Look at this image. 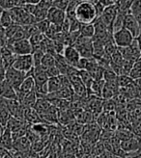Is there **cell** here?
<instances>
[{
	"instance_id": "cell-4",
	"label": "cell",
	"mask_w": 141,
	"mask_h": 158,
	"mask_svg": "<svg viewBox=\"0 0 141 158\" xmlns=\"http://www.w3.org/2000/svg\"><path fill=\"white\" fill-rule=\"evenodd\" d=\"M13 68L19 70V72L28 73L34 68L32 55H19L14 62Z\"/></svg>"
},
{
	"instance_id": "cell-3",
	"label": "cell",
	"mask_w": 141,
	"mask_h": 158,
	"mask_svg": "<svg viewBox=\"0 0 141 158\" xmlns=\"http://www.w3.org/2000/svg\"><path fill=\"white\" fill-rule=\"evenodd\" d=\"M26 76H27L26 73L19 72V70L11 67L6 69L5 80L17 91L19 88V86L21 85V83L23 82V80L26 78Z\"/></svg>"
},
{
	"instance_id": "cell-27",
	"label": "cell",
	"mask_w": 141,
	"mask_h": 158,
	"mask_svg": "<svg viewBox=\"0 0 141 158\" xmlns=\"http://www.w3.org/2000/svg\"><path fill=\"white\" fill-rule=\"evenodd\" d=\"M48 130H49L48 129V125L43 124V123L34 124L33 128H32V131L34 133H36L39 137H40V134H41V135H45V134H48Z\"/></svg>"
},
{
	"instance_id": "cell-26",
	"label": "cell",
	"mask_w": 141,
	"mask_h": 158,
	"mask_svg": "<svg viewBox=\"0 0 141 158\" xmlns=\"http://www.w3.org/2000/svg\"><path fill=\"white\" fill-rule=\"evenodd\" d=\"M32 58H33V63H34V67H39L41 66V62H42V59L45 55V52L43 50H41L40 48H37V49H34L33 52H32Z\"/></svg>"
},
{
	"instance_id": "cell-17",
	"label": "cell",
	"mask_w": 141,
	"mask_h": 158,
	"mask_svg": "<svg viewBox=\"0 0 141 158\" xmlns=\"http://www.w3.org/2000/svg\"><path fill=\"white\" fill-rule=\"evenodd\" d=\"M34 91H35V81H34V79H33L32 76L27 74L26 78L24 79V80H23V82L19 86V88L15 92L26 94V93L34 92Z\"/></svg>"
},
{
	"instance_id": "cell-29",
	"label": "cell",
	"mask_w": 141,
	"mask_h": 158,
	"mask_svg": "<svg viewBox=\"0 0 141 158\" xmlns=\"http://www.w3.org/2000/svg\"><path fill=\"white\" fill-rule=\"evenodd\" d=\"M19 27H20V25L13 24V25L9 26L8 28H5V36H6V38H7V41H8L9 39H11V38L15 35V33L19 30Z\"/></svg>"
},
{
	"instance_id": "cell-33",
	"label": "cell",
	"mask_w": 141,
	"mask_h": 158,
	"mask_svg": "<svg viewBox=\"0 0 141 158\" xmlns=\"http://www.w3.org/2000/svg\"><path fill=\"white\" fill-rule=\"evenodd\" d=\"M13 157H14V154L12 153L11 151H5V152L1 156V158H13Z\"/></svg>"
},
{
	"instance_id": "cell-1",
	"label": "cell",
	"mask_w": 141,
	"mask_h": 158,
	"mask_svg": "<svg viewBox=\"0 0 141 158\" xmlns=\"http://www.w3.org/2000/svg\"><path fill=\"white\" fill-rule=\"evenodd\" d=\"M75 19L81 24H91L99 18L96 5L90 1H80L75 8Z\"/></svg>"
},
{
	"instance_id": "cell-34",
	"label": "cell",
	"mask_w": 141,
	"mask_h": 158,
	"mask_svg": "<svg viewBox=\"0 0 141 158\" xmlns=\"http://www.w3.org/2000/svg\"><path fill=\"white\" fill-rule=\"evenodd\" d=\"M7 44V39L6 38H0V48H2Z\"/></svg>"
},
{
	"instance_id": "cell-14",
	"label": "cell",
	"mask_w": 141,
	"mask_h": 158,
	"mask_svg": "<svg viewBox=\"0 0 141 158\" xmlns=\"http://www.w3.org/2000/svg\"><path fill=\"white\" fill-rule=\"evenodd\" d=\"M0 97L5 99H18L17 92L6 80L0 84Z\"/></svg>"
},
{
	"instance_id": "cell-7",
	"label": "cell",
	"mask_w": 141,
	"mask_h": 158,
	"mask_svg": "<svg viewBox=\"0 0 141 158\" xmlns=\"http://www.w3.org/2000/svg\"><path fill=\"white\" fill-rule=\"evenodd\" d=\"M124 28H126L128 31L131 33V35L134 36V38H137L140 30H141V25L139 24V22L136 20V19L132 15L130 12L126 14L124 19Z\"/></svg>"
},
{
	"instance_id": "cell-38",
	"label": "cell",
	"mask_w": 141,
	"mask_h": 158,
	"mask_svg": "<svg viewBox=\"0 0 141 158\" xmlns=\"http://www.w3.org/2000/svg\"><path fill=\"white\" fill-rule=\"evenodd\" d=\"M4 10L1 8V6H0V15H1V14H2V12H3Z\"/></svg>"
},
{
	"instance_id": "cell-12",
	"label": "cell",
	"mask_w": 141,
	"mask_h": 158,
	"mask_svg": "<svg viewBox=\"0 0 141 158\" xmlns=\"http://www.w3.org/2000/svg\"><path fill=\"white\" fill-rule=\"evenodd\" d=\"M120 148L123 152H125V153L134 152L137 151L139 148H141V141L132 137L130 139L120 142Z\"/></svg>"
},
{
	"instance_id": "cell-10",
	"label": "cell",
	"mask_w": 141,
	"mask_h": 158,
	"mask_svg": "<svg viewBox=\"0 0 141 158\" xmlns=\"http://www.w3.org/2000/svg\"><path fill=\"white\" fill-rule=\"evenodd\" d=\"M7 106L12 117L20 118V120H24V118H23L24 107L19 103L18 99H7Z\"/></svg>"
},
{
	"instance_id": "cell-9",
	"label": "cell",
	"mask_w": 141,
	"mask_h": 158,
	"mask_svg": "<svg viewBox=\"0 0 141 158\" xmlns=\"http://www.w3.org/2000/svg\"><path fill=\"white\" fill-rule=\"evenodd\" d=\"M117 13H118V10L116 9L115 6H107V7H105V11L103 12V14H101L100 17L101 21H103L105 24V26L107 27L108 31L110 29L111 32H112V23L116 18ZM112 34H113V32H112Z\"/></svg>"
},
{
	"instance_id": "cell-36",
	"label": "cell",
	"mask_w": 141,
	"mask_h": 158,
	"mask_svg": "<svg viewBox=\"0 0 141 158\" xmlns=\"http://www.w3.org/2000/svg\"><path fill=\"white\" fill-rule=\"evenodd\" d=\"M135 40L137 41V43H138V44H139V47H140V49H141V30H140V33H139L138 37L135 38Z\"/></svg>"
},
{
	"instance_id": "cell-25",
	"label": "cell",
	"mask_w": 141,
	"mask_h": 158,
	"mask_svg": "<svg viewBox=\"0 0 141 158\" xmlns=\"http://www.w3.org/2000/svg\"><path fill=\"white\" fill-rule=\"evenodd\" d=\"M23 30H24L26 38L29 39L32 36L38 34V33H41L40 32V29H39V26L37 23H34V24H30V25H25V26H22Z\"/></svg>"
},
{
	"instance_id": "cell-13",
	"label": "cell",
	"mask_w": 141,
	"mask_h": 158,
	"mask_svg": "<svg viewBox=\"0 0 141 158\" xmlns=\"http://www.w3.org/2000/svg\"><path fill=\"white\" fill-rule=\"evenodd\" d=\"M32 147V143L30 142V140L24 136L19 138L17 140L14 141V145H13V149L15 152H27L29 149Z\"/></svg>"
},
{
	"instance_id": "cell-22",
	"label": "cell",
	"mask_w": 141,
	"mask_h": 158,
	"mask_svg": "<svg viewBox=\"0 0 141 158\" xmlns=\"http://www.w3.org/2000/svg\"><path fill=\"white\" fill-rule=\"evenodd\" d=\"M53 66H55V57H54V55L49 53H45L41 62V67H43L46 70Z\"/></svg>"
},
{
	"instance_id": "cell-15",
	"label": "cell",
	"mask_w": 141,
	"mask_h": 158,
	"mask_svg": "<svg viewBox=\"0 0 141 158\" xmlns=\"http://www.w3.org/2000/svg\"><path fill=\"white\" fill-rule=\"evenodd\" d=\"M11 118V113L7 106V99L0 97V123L6 126Z\"/></svg>"
},
{
	"instance_id": "cell-2",
	"label": "cell",
	"mask_w": 141,
	"mask_h": 158,
	"mask_svg": "<svg viewBox=\"0 0 141 158\" xmlns=\"http://www.w3.org/2000/svg\"><path fill=\"white\" fill-rule=\"evenodd\" d=\"M112 38H113L114 44L118 47V48L128 47L135 41V38L131 35V33L124 27L118 31H116V32H114L112 35Z\"/></svg>"
},
{
	"instance_id": "cell-16",
	"label": "cell",
	"mask_w": 141,
	"mask_h": 158,
	"mask_svg": "<svg viewBox=\"0 0 141 158\" xmlns=\"http://www.w3.org/2000/svg\"><path fill=\"white\" fill-rule=\"evenodd\" d=\"M14 145V139L12 136V132L6 127L4 133L0 136V146L3 147L7 151H12Z\"/></svg>"
},
{
	"instance_id": "cell-35",
	"label": "cell",
	"mask_w": 141,
	"mask_h": 158,
	"mask_svg": "<svg viewBox=\"0 0 141 158\" xmlns=\"http://www.w3.org/2000/svg\"><path fill=\"white\" fill-rule=\"evenodd\" d=\"M25 3H28V4H34V5H37L41 2V0H24Z\"/></svg>"
},
{
	"instance_id": "cell-37",
	"label": "cell",
	"mask_w": 141,
	"mask_h": 158,
	"mask_svg": "<svg viewBox=\"0 0 141 158\" xmlns=\"http://www.w3.org/2000/svg\"><path fill=\"white\" fill-rule=\"evenodd\" d=\"M5 129H6V126H4V125H2L1 123H0V136H1L2 134L4 133Z\"/></svg>"
},
{
	"instance_id": "cell-18",
	"label": "cell",
	"mask_w": 141,
	"mask_h": 158,
	"mask_svg": "<svg viewBox=\"0 0 141 158\" xmlns=\"http://www.w3.org/2000/svg\"><path fill=\"white\" fill-rule=\"evenodd\" d=\"M48 87H49V94L56 93V92L59 91L61 88H63V86H62L61 75H59V76H57V77H51V78H49Z\"/></svg>"
},
{
	"instance_id": "cell-5",
	"label": "cell",
	"mask_w": 141,
	"mask_h": 158,
	"mask_svg": "<svg viewBox=\"0 0 141 158\" xmlns=\"http://www.w3.org/2000/svg\"><path fill=\"white\" fill-rule=\"evenodd\" d=\"M12 49V51L19 56V55H29L33 52V46L30 44L28 39H23L15 42L12 44H6Z\"/></svg>"
},
{
	"instance_id": "cell-6",
	"label": "cell",
	"mask_w": 141,
	"mask_h": 158,
	"mask_svg": "<svg viewBox=\"0 0 141 158\" xmlns=\"http://www.w3.org/2000/svg\"><path fill=\"white\" fill-rule=\"evenodd\" d=\"M66 18H67V15H66L65 11L60 10V9H58V8H55V7L52 6L49 10L48 18H46V19L50 22V24L61 27L62 23L65 21Z\"/></svg>"
},
{
	"instance_id": "cell-32",
	"label": "cell",
	"mask_w": 141,
	"mask_h": 158,
	"mask_svg": "<svg viewBox=\"0 0 141 158\" xmlns=\"http://www.w3.org/2000/svg\"><path fill=\"white\" fill-rule=\"evenodd\" d=\"M5 73H6V69L2 64L1 59H0V84H2L5 81Z\"/></svg>"
},
{
	"instance_id": "cell-21",
	"label": "cell",
	"mask_w": 141,
	"mask_h": 158,
	"mask_svg": "<svg viewBox=\"0 0 141 158\" xmlns=\"http://www.w3.org/2000/svg\"><path fill=\"white\" fill-rule=\"evenodd\" d=\"M129 76L132 79V80H140L141 79V57L135 61L134 66L130 70Z\"/></svg>"
},
{
	"instance_id": "cell-8",
	"label": "cell",
	"mask_w": 141,
	"mask_h": 158,
	"mask_svg": "<svg viewBox=\"0 0 141 158\" xmlns=\"http://www.w3.org/2000/svg\"><path fill=\"white\" fill-rule=\"evenodd\" d=\"M62 55H63V57L65 58V60L67 61L68 64L72 67H75V68H76L78 61H79L81 58L79 52L77 51V49L74 45L65 46L64 51H63V53H62Z\"/></svg>"
},
{
	"instance_id": "cell-19",
	"label": "cell",
	"mask_w": 141,
	"mask_h": 158,
	"mask_svg": "<svg viewBox=\"0 0 141 158\" xmlns=\"http://www.w3.org/2000/svg\"><path fill=\"white\" fill-rule=\"evenodd\" d=\"M24 4V0H2V1H0V6L5 11L12 10L17 7H21Z\"/></svg>"
},
{
	"instance_id": "cell-31",
	"label": "cell",
	"mask_w": 141,
	"mask_h": 158,
	"mask_svg": "<svg viewBox=\"0 0 141 158\" xmlns=\"http://www.w3.org/2000/svg\"><path fill=\"white\" fill-rule=\"evenodd\" d=\"M126 158H141V148L134 152L126 153Z\"/></svg>"
},
{
	"instance_id": "cell-30",
	"label": "cell",
	"mask_w": 141,
	"mask_h": 158,
	"mask_svg": "<svg viewBox=\"0 0 141 158\" xmlns=\"http://www.w3.org/2000/svg\"><path fill=\"white\" fill-rule=\"evenodd\" d=\"M46 73H48V76L49 78H51V77H57L59 75H61L60 73V70L58 69V68L56 66H53L49 69H46Z\"/></svg>"
},
{
	"instance_id": "cell-20",
	"label": "cell",
	"mask_w": 141,
	"mask_h": 158,
	"mask_svg": "<svg viewBox=\"0 0 141 158\" xmlns=\"http://www.w3.org/2000/svg\"><path fill=\"white\" fill-rule=\"evenodd\" d=\"M79 35L84 38L93 39V37L95 36V27H94L93 23L91 24H80Z\"/></svg>"
},
{
	"instance_id": "cell-11",
	"label": "cell",
	"mask_w": 141,
	"mask_h": 158,
	"mask_svg": "<svg viewBox=\"0 0 141 158\" xmlns=\"http://www.w3.org/2000/svg\"><path fill=\"white\" fill-rule=\"evenodd\" d=\"M23 118H24V121L29 123L37 124V123H45L41 115L34 108H29V107L24 108V110H23Z\"/></svg>"
},
{
	"instance_id": "cell-28",
	"label": "cell",
	"mask_w": 141,
	"mask_h": 158,
	"mask_svg": "<svg viewBox=\"0 0 141 158\" xmlns=\"http://www.w3.org/2000/svg\"><path fill=\"white\" fill-rule=\"evenodd\" d=\"M70 0H53L52 6L66 12L67 8H68V6L70 4Z\"/></svg>"
},
{
	"instance_id": "cell-39",
	"label": "cell",
	"mask_w": 141,
	"mask_h": 158,
	"mask_svg": "<svg viewBox=\"0 0 141 158\" xmlns=\"http://www.w3.org/2000/svg\"><path fill=\"white\" fill-rule=\"evenodd\" d=\"M0 1H2V0H0Z\"/></svg>"
},
{
	"instance_id": "cell-23",
	"label": "cell",
	"mask_w": 141,
	"mask_h": 158,
	"mask_svg": "<svg viewBox=\"0 0 141 158\" xmlns=\"http://www.w3.org/2000/svg\"><path fill=\"white\" fill-rule=\"evenodd\" d=\"M45 39V34H43V33H38V34L32 36L31 38H29L28 40H29L30 44H32L33 50H34V49H37V48H39V47H40L41 44L43 43V41H44Z\"/></svg>"
},
{
	"instance_id": "cell-24",
	"label": "cell",
	"mask_w": 141,
	"mask_h": 158,
	"mask_svg": "<svg viewBox=\"0 0 141 158\" xmlns=\"http://www.w3.org/2000/svg\"><path fill=\"white\" fill-rule=\"evenodd\" d=\"M0 23L4 28H8L9 26L13 25L14 22L13 19L11 18V15L9 13V11H3L1 15H0Z\"/></svg>"
}]
</instances>
